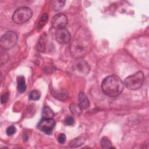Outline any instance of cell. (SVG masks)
Instances as JSON below:
<instances>
[{
  "label": "cell",
  "instance_id": "cell-16",
  "mask_svg": "<svg viewBox=\"0 0 149 149\" xmlns=\"http://www.w3.org/2000/svg\"><path fill=\"white\" fill-rule=\"evenodd\" d=\"M84 143V138L80 137L72 140L69 143V146H70L71 147H77L83 145Z\"/></svg>",
  "mask_w": 149,
  "mask_h": 149
},
{
  "label": "cell",
  "instance_id": "cell-5",
  "mask_svg": "<svg viewBox=\"0 0 149 149\" xmlns=\"http://www.w3.org/2000/svg\"><path fill=\"white\" fill-rule=\"evenodd\" d=\"M17 35L12 31H9L4 34L0 39V46L4 50L12 48L17 41Z\"/></svg>",
  "mask_w": 149,
  "mask_h": 149
},
{
  "label": "cell",
  "instance_id": "cell-14",
  "mask_svg": "<svg viewBox=\"0 0 149 149\" xmlns=\"http://www.w3.org/2000/svg\"><path fill=\"white\" fill-rule=\"evenodd\" d=\"M65 1H54L52 2L51 3V7L54 10L57 11L61 10L65 5Z\"/></svg>",
  "mask_w": 149,
  "mask_h": 149
},
{
  "label": "cell",
  "instance_id": "cell-4",
  "mask_svg": "<svg viewBox=\"0 0 149 149\" xmlns=\"http://www.w3.org/2000/svg\"><path fill=\"white\" fill-rule=\"evenodd\" d=\"M32 15L33 11L30 8L20 7L14 12L12 15V20L16 24H22L27 22Z\"/></svg>",
  "mask_w": 149,
  "mask_h": 149
},
{
  "label": "cell",
  "instance_id": "cell-8",
  "mask_svg": "<svg viewBox=\"0 0 149 149\" xmlns=\"http://www.w3.org/2000/svg\"><path fill=\"white\" fill-rule=\"evenodd\" d=\"M67 16L62 13H58L55 15L52 20V26L56 30L65 28L68 24Z\"/></svg>",
  "mask_w": 149,
  "mask_h": 149
},
{
  "label": "cell",
  "instance_id": "cell-12",
  "mask_svg": "<svg viewBox=\"0 0 149 149\" xmlns=\"http://www.w3.org/2000/svg\"><path fill=\"white\" fill-rule=\"evenodd\" d=\"M46 37L47 35L45 33H43L40 37L38 41L37 44V49L39 52H42L45 49L46 45Z\"/></svg>",
  "mask_w": 149,
  "mask_h": 149
},
{
  "label": "cell",
  "instance_id": "cell-19",
  "mask_svg": "<svg viewBox=\"0 0 149 149\" xmlns=\"http://www.w3.org/2000/svg\"><path fill=\"white\" fill-rule=\"evenodd\" d=\"M101 144L102 148H112V143L111 141L109 140L108 138L107 137H104L102 139L101 141Z\"/></svg>",
  "mask_w": 149,
  "mask_h": 149
},
{
  "label": "cell",
  "instance_id": "cell-11",
  "mask_svg": "<svg viewBox=\"0 0 149 149\" xmlns=\"http://www.w3.org/2000/svg\"><path fill=\"white\" fill-rule=\"evenodd\" d=\"M17 88L20 93H23L26 90L25 78L23 76H19L17 78Z\"/></svg>",
  "mask_w": 149,
  "mask_h": 149
},
{
  "label": "cell",
  "instance_id": "cell-13",
  "mask_svg": "<svg viewBox=\"0 0 149 149\" xmlns=\"http://www.w3.org/2000/svg\"><path fill=\"white\" fill-rule=\"evenodd\" d=\"M54 113L53 111L48 107H44L42 110V118H53Z\"/></svg>",
  "mask_w": 149,
  "mask_h": 149
},
{
  "label": "cell",
  "instance_id": "cell-7",
  "mask_svg": "<svg viewBox=\"0 0 149 149\" xmlns=\"http://www.w3.org/2000/svg\"><path fill=\"white\" fill-rule=\"evenodd\" d=\"M55 125V121L53 118H42L38 123L37 127L46 134H50Z\"/></svg>",
  "mask_w": 149,
  "mask_h": 149
},
{
  "label": "cell",
  "instance_id": "cell-22",
  "mask_svg": "<svg viewBox=\"0 0 149 149\" xmlns=\"http://www.w3.org/2000/svg\"><path fill=\"white\" fill-rule=\"evenodd\" d=\"M9 98V94L8 93H4L3 95H2L1 98V104H5L6 102H7V101H8Z\"/></svg>",
  "mask_w": 149,
  "mask_h": 149
},
{
  "label": "cell",
  "instance_id": "cell-18",
  "mask_svg": "<svg viewBox=\"0 0 149 149\" xmlns=\"http://www.w3.org/2000/svg\"><path fill=\"white\" fill-rule=\"evenodd\" d=\"M41 97V93L40 91L37 90H34L31 91L29 94V100H33V101H37Z\"/></svg>",
  "mask_w": 149,
  "mask_h": 149
},
{
  "label": "cell",
  "instance_id": "cell-23",
  "mask_svg": "<svg viewBox=\"0 0 149 149\" xmlns=\"http://www.w3.org/2000/svg\"><path fill=\"white\" fill-rule=\"evenodd\" d=\"M66 136L63 133H61L58 137V141L60 144H64L66 141Z\"/></svg>",
  "mask_w": 149,
  "mask_h": 149
},
{
  "label": "cell",
  "instance_id": "cell-3",
  "mask_svg": "<svg viewBox=\"0 0 149 149\" xmlns=\"http://www.w3.org/2000/svg\"><path fill=\"white\" fill-rule=\"evenodd\" d=\"M144 81V73L141 71H139L126 77L125 80L124 84L128 89L136 90L143 86Z\"/></svg>",
  "mask_w": 149,
  "mask_h": 149
},
{
  "label": "cell",
  "instance_id": "cell-17",
  "mask_svg": "<svg viewBox=\"0 0 149 149\" xmlns=\"http://www.w3.org/2000/svg\"><path fill=\"white\" fill-rule=\"evenodd\" d=\"M69 109L73 114L77 115H80L82 111V109L80 108L79 105L76 104H72L69 106Z\"/></svg>",
  "mask_w": 149,
  "mask_h": 149
},
{
  "label": "cell",
  "instance_id": "cell-6",
  "mask_svg": "<svg viewBox=\"0 0 149 149\" xmlns=\"http://www.w3.org/2000/svg\"><path fill=\"white\" fill-rule=\"evenodd\" d=\"M73 70L79 76H85L89 73L90 66L85 61L79 58L73 64Z\"/></svg>",
  "mask_w": 149,
  "mask_h": 149
},
{
  "label": "cell",
  "instance_id": "cell-2",
  "mask_svg": "<svg viewBox=\"0 0 149 149\" xmlns=\"http://www.w3.org/2000/svg\"><path fill=\"white\" fill-rule=\"evenodd\" d=\"M124 88V84L117 76L112 74L105 77L101 83L103 93L111 97L118 96Z\"/></svg>",
  "mask_w": 149,
  "mask_h": 149
},
{
  "label": "cell",
  "instance_id": "cell-21",
  "mask_svg": "<svg viewBox=\"0 0 149 149\" xmlns=\"http://www.w3.org/2000/svg\"><path fill=\"white\" fill-rule=\"evenodd\" d=\"M16 132V127L14 126H10L6 129V134L8 136H12Z\"/></svg>",
  "mask_w": 149,
  "mask_h": 149
},
{
  "label": "cell",
  "instance_id": "cell-15",
  "mask_svg": "<svg viewBox=\"0 0 149 149\" xmlns=\"http://www.w3.org/2000/svg\"><path fill=\"white\" fill-rule=\"evenodd\" d=\"M48 19V13H44L42 15V16L41 17V18L40 19V20L38 21V24H37V28L38 30L42 29V27L47 23Z\"/></svg>",
  "mask_w": 149,
  "mask_h": 149
},
{
  "label": "cell",
  "instance_id": "cell-10",
  "mask_svg": "<svg viewBox=\"0 0 149 149\" xmlns=\"http://www.w3.org/2000/svg\"><path fill=\"white\" fill-rule=\"evenodd\" d=\"M78 101L79 105L82 109H87L90 105L89 100L84 93L81 92L79 94Z\"/></svg>",
  "mask_w": 149,
  "mask_h": 149
},
{
  "label": "cell",
  "instance_id": "cell-9",
  "mask_svg": "<svg viewBox=\"0 0 149 149\" xmlns=\"http://www.w3.org/2000/svg\"><path fill=\"white\" fill-rule=\"evenodd\" d=\"M70 34L66 28L56 30L55 32V39L61 44H67L70 41Z\"/></svg>",
  "mask_w": 149,
  "mask_h": 149
},
{
  "label": "cell",
  "instance_id": "cell-1",
  "mask_svg": "<svg viewBox=\"0 0 149 149\" xmlns=\"http://www.w3.org/2000/svg\"><path fill=\"white\" fill-rule=\"evenodd\" d=\"M91 47L92 41L89 32L85 28L79 29L70 44L72 55L76 58H81L90 51Z\"/></svg>",
  "mask_w": 149,
  "mask_h": 149
},
{
  "label": "cell",
  "instance_id": "cell-20",
  "mask_svg": "<svg viewBox=\"0 0 149 149\" xmlns=\"http://www.w3.org/2000/svg\"><path fill=\"white\" fill-rule=\"evenodd\" d=\"M64 123L66 125L72 126L74 123V120L72 116H68L65 118V119L64 120Z\"/></svg>",
  "mask_w": 149,
  "mask_h": 149
}]
</instances>
